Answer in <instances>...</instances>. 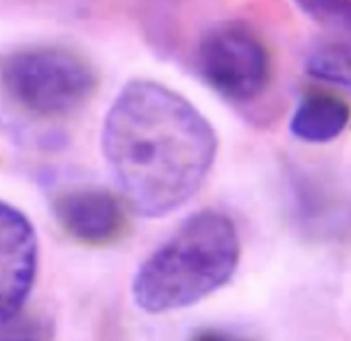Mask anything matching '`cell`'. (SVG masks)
Masks as SVG:
<instances>
[{
	"label": "cell",
	"instance_id": "3",
	"mask_svg": "<svg viewBox=\"0 0 351 341\" xmlns=\"http://www.w3.org/2000/svg\"><path fill=\"white\" fill-rule=\"evenodd\" d=\"M0 86L21 109L37 117H62L90 99L97 74L72 49L29 45L0 58Z\"/></svg>",
	"mask_w": 351,
	"mask_h": 341
},
{
	"label": "cell",
	"instance_id": "5",
	"mask_svg": "<svg viewBox=\"0 0 351 341\" xmlns=\"http://www.w3.org/2000/svg\"><path fill=\"white\" fill-rule=\"evenodd\" d=\"M37 272V237L27 216L0 202V323L25 305Z\"/></svg>",
	"mask_w": 351,
	"mask_h": 341
},
{
	"label": "cell",
	"instance_id": "8",
	"mask_svg": "<svg viewBox=\"0 0 351 341\" xmlns=\"http://www.w3.org/2000/svg\"><path fill=\"white\" fill-rule=\"evenodd\" d=\"M306 72L351 93V39L333 35L319 41L306 56Z\"/></svg>",
	"mask_w": 351,
	"mask_h": 341
},
{
	"label": "cell",
	"instance_id": "9",
	"mask_svg": "<svg viewBox=\"0 0 351 341\" xmlns=\"http://www.w3.org/2000/svg\"><path fill=\"white\" fill-rule=\"evenodd\" d=\"M294 4L331 35L351 39V0H294Z\"/></svg>",
	"mask_w": 351,
	"mask_h": 341
},
{
	"label": "cell",
	"instance_id": "7",
	"mask_svg": "<svg viewBox=\"0 0 351 341\" xmlns=\"http://www.w3.org/2000/svg\"><path fill=\"white\" fill-rule=\"evenodd\" d=\"M351 121L350 105L331 95L313 91L306 93L290 119V132L294 138L311 144H323L339 138Z\"/></svg>",
	"mask_w": 351,
	"mask_h": 341
},
{
	"label": "cell",
	"instance_id": "6",
	"mask_svg": "<svg viewBox=\"0 0 351 341\" xmlns=\"http://www.w3.org/2000/svg\"><path fill=\"white\" fill-rule=\"evenodd\" d=\"M53 214L64 233L84 245L115 243L128 228L119 198L99 187H78L60 193L53 200Z\"/></svg>",
	"mask_w": 351,
	"mask_h": 341
},
{
	"label": "cell",
	"instance_id": "10",
	"mask_svg": "<svg viewBox=\"0 0 351 341\" xmlns=\"http://www.w3.org/2000/svg\"><path fill=\"white\" fill-rule=\"evenodd\" d=\"M0 341H41V338L23 325H6V321L0 323Z\"/></svg>",
	"mask_w": 351,
	"mask_h": 341
},
{
	"label": "cell",
	"instance_id": "1",
	"mask_svg": "<svg viewBox=\"0 0 351 341\" xmlns=\"http://www.w3.org/2000/svg\"><path fill=\"white\" fill-rule=\"evenodd\" d=\"M101 142L121 198L144 218L185 206L204 185L218 150L212 124L183 95L142 78L115 97Z\"/></svg>",
	"mask_w": 351,
	"mask_h": 341
},
{
	"label": "cell",
	"instance_id": "2",
	"mask_svg": "<svg viewBox=\"0 0 351 341\" xmlns=\"http://www.w3.org/2000/svg\"><path fill=\"white\" fill-rule=\"evenodd\" d=\"M241 239L230 216L218 210L191 214L136 272L132 296L150 315L187 309L230 282Z\"/></svg>",
	"mask_w": 351,
	"mask_h": 341
},
{
	"label": "cell",
	"instance_id": "11",
	"mask_svg": "<svg viewBox=\"0 0 351 341\" xmlns=\"http://www.w3.org/2000/svg\"><path fill=\"white\" fill-rule=\"evenodd\" d=\"M191 341H251L245 340V338H239V336H232V333H226V331H220V329H202L193 336Z\"/></svg>",
	"mask_w": 351,
	"mask_h": 341
},
{
	"label": "cell",
	"instance_id": "4",
	"mask_svg": "<svg viewBox=\"0 0 351 341\" xmlns=\"http://www.w3.org/2000/svg\"><path fill=\"white\" fill-rule=\"evenodd\" d=\"M197 70L220 97L247 103L265 91L271 66L267 47L247 25L224 21L202 35Z\"/></svg>",
	"mask_w": 351,
	"mask_h": 341
}]
</instances>
